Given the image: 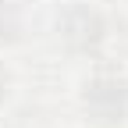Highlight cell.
Segmentation results:
<instances>
[{
	"label": "cell",
	"mask_w": 128,
	"mask_h": 128,
	"mask_svg": "<svg viewBox=\"0 0 128 128\" xmlns=\"http://www.w3.org/2000/svg\"><path fill=\"white\" fill-rule=\"evenodd\" d=\"M78 107L92 128H121L128 121V75L92 71L78 89Z\"/></svg>",
	"instance_id": "obj_1"
},
{
	"label": "cell",
	"mask_w": 128,
	"mask_h": 128,
	"mask_svg": "<svg viewBox=\"0 0 128 128\" xmlns=\"http://www.w3.org/2000/svg\"><path fill=\"white\" fill-rule=\"evenodd\" d=\"M57 39L68 54L75 57H92L100 54V46L107 43V18L100 7L86 4V0H75L57 14Z\"/></svg>",
	"instance_id": "obj_2"
},
{
	"label": "cell",
	"mask_w": 128,
	"mask_h": 128,
	"mask_svg": "<svg viewBox=\"0 0 128 128\" xmlns=\"http://www.w3.org/2000/svg\"><path fill=\"white\" fill-rule=\"evenodd\" d=\"M22 32V18H18V7L11 0H0V46H7L18 39Z\"/></svg>",
	"instance_id": "obj_3"
},
{
	"label": "cell",
	"mask_w": 128,
	"mask_h": 128,
	"mask_svg": "<svg viewBox=\"0 0 128 128\" xmlns=\"http://www.w3.org/2000/svg\"><path fill=\"white\" fill-rule=\"evenodd\" d=\"M7 96H11V68L0 60V103L7 100Z\"/></svg>",
	"instance_id": "obj_4"
}]
</instances>
